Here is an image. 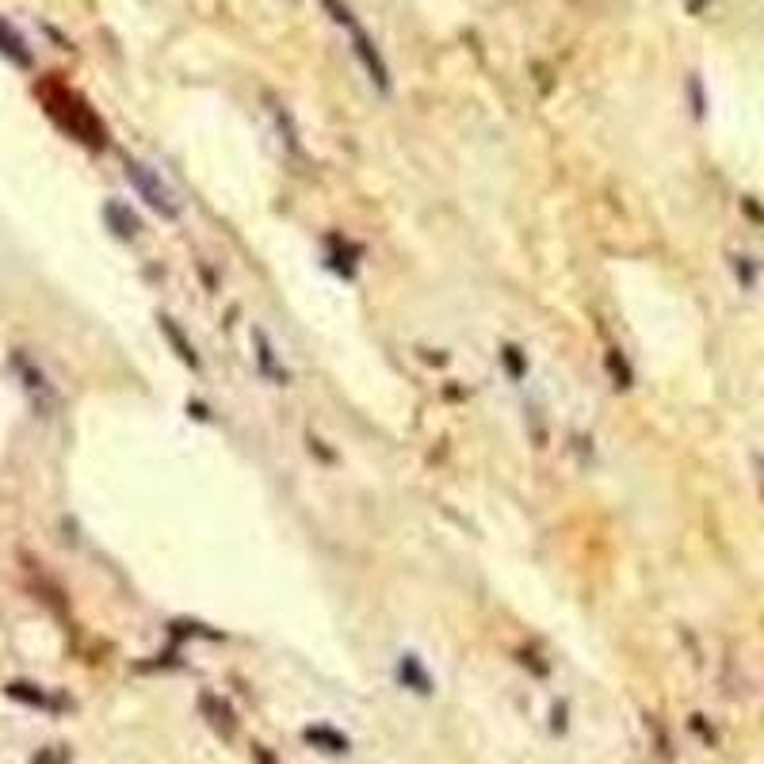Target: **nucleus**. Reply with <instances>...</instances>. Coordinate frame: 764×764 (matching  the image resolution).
Wrapping results in <instances>:
<instances>
[{"label": "nucleus", "instance_id": "f257e3e1", "mask_svg": "<svg viewBox=\"0 0 764 764\" xmlns=\"http://www.w3.org/2000/svg\"><path fill=\"white\" fill-rule=\"evenodd\" d=\"M46 103H50V111L58 115V123H62L69 134H77L84 146H92V149L103 146V127L96 123V115L84 108V103H81L73 92H62V100H50V96H46Z\"/></svg>", "mask_w": 764, "mask_h": 764}, {"label": "nucleus", "instance_id": "f03ea898", "mask_svg": "<svg viewBox=\"0 0 764 764\" xmlns=\"http://www.w3.org/2000/svg\"><path fill=\"white\" fill-rule=\"evenodd\" d=\"M127 180H130V187L138 191V196L146 199L149 211H158L161 218H180V203L172 199V191L165 187V180H161L149 165H142V161H127Z\"/></svg>", "mask_w": 764, "mask_h": 764}, {"label": "nucleus", "instance_id": "7ed1b4c3", "mask_svg": "<svg viewBox=\"0 0 764 764\" xmlns=\"http://www.w3.org/2000/svg\"><path fill=\"white\" fill-rule=\"evenodd\" d=\"M103 218H108V225L115 230V237H123V241L138 237V230H142V222H138V215L130 211L127 203H119V199H111L108 206H103Z\"/></svg>", "mask_w": 764, "mask_h": 764}, {"label": "nucleus", "instance_id": "20e7f679", "mask_svg": "<svg viewBox=\"0 0 764 764\" xmlns=\"http://www.w3.org/2000/svg\"><path fill=\"white\" fill-rule=\"evenodd\" d=\"M397 676H402V684L413 688L416 696H432V676L425 673L421 662H416V654H402V662H397Z\"/></svg>", "mask_w": 764, "mask_h": 764}, {"label": "nucleus", "instance_id": "39448f33", "mask_svg": "<svg viewBox=\"0 0 764 764\" xmlns=\"http://www.w3.org/2000/svg\"><path fill=\"white\" fill-rule=\"evenodd\" d=\"M0 54L12 58L20 69H31V50H27V43H24L20 34H15V27L5 24V20H0Z\"/></svg>", "mask_w": 764, "mask_h": 764}, {"label": "nucleus", "instance_id": "423d86ee", "mask_svg": "<svg viewBox=\"0 0 764 764\" xmlns=\"http://www.w3.org/2000/svg\"><path fill=\"white\" fill-rule=\"evenodd\" d=\"M306 741H310V745H318L321 753H349V745H352L344 734L329 731V726H310V731H306Z\"/></svg>", "mask_w": 764, "mask_h": 764}, {"label": "nucleus", "instance_id": "0eeeda50", "mask_svg": "<svg viewBox=\"0 0 764 764\" xmlns=\"http://www.w3.org/2000/svg\"><path fill=\"white\" fill-rule=\"evenodd\" d=\"M253 337H256V349H260V352H256V359H260V371H264L268 378H275V382H287V371L280 368V363H275V349H272V344H268V337H264V329H256Z\"/></svg>", "mask_w": 764, "mask_h": 764}, {"label": "nucleus", "instance_id": "6e6552de", "mask_svg": "<svg viewBox=\"0 0 764 764\" xmlns=\"http://www.w3.org/2000/svg\"><path fill=\"white\" fill-rule=\"evenodd\" d=\"M161 333L172 340V349H177V356L187 363V368H196L199 371V356H196V349H191V344L184 340V333H180V325L172 321V318H161Z\"/></svg>", "mask_w": 764, "mask_h": 764}, {"label": "nucleus", "instance_id": "1a4fd4ad", "mask_svg": "<svg viewBox=\"0 0 764 764\" xmlns=\"http://www.w3.org/2000/svg\"><path fill=\"white\" fill-rule=\"evenodd\" d=\"M199 703H203V711H206V715H211V722L218 726V731L234 734V715H230V707H225V703H218L215 696H203Z\"/></svg>", "mask_w": 764, "mask_h": 764}, {"label": "nucleus", "instance_id": "9d476101", "mask_svg": "<svg viewBox=\"0 0 764 764\" xmlns=\"http://www.w3.org/2000/svg\"><path fill=\"white\" fill-rule=\"evenodd\" d=\"M321 5H325V12H329V15H333V24H340L344 31H352V27H356V15H352V8L344 5V0H321Z\"/></svg>", "mask_w": 764, "mask_h": 764}, {"label": "nucleus", "instance_id": "9b49d317", "mask_svg": "<svg viewBox=\"0 0 764 764\" xmlns=\"http://www.w3.org/2000/svg\"><path fill=\"white\" fill-rule=\"evenodd\" d=\"M8 696L12 700H24V703H34V707H46L50 703L34 684H8Z\"/></svg>", "mask_w": 764, "mask_h": 764}, {"label": "nucleus", "instance_id": "f8f14e48", "mask_svg": "<svg viewBox=\"0 0 764 764\" xmlns=\"http://www.w3.org/2000/svg\"><path fill=\"white\" fill-rule=\"evenodd\" d=\"M505 359H509L512 375H520V371H524V363H520V349H505Z\"/></svg>", "mask_w": 764, "mask_h": 764}, {"label": "nucleus", "instance_id": "ddd939ff", "mask_svg": "<svg viewBox=\"0 0 764 764\" xmlns=\"http://www.w3.org/2000/svg\"><path fill=\"white\" fill-rule=\"evenodd\" d=\"M62 760H65L62 753H43V757H39V760H34V764H62Z\"/></svg>", "mask_w": 764, "mask_h": 764}]
</instances>
